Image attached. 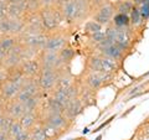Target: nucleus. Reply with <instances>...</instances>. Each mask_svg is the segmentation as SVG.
I'll return each mask as SVG.
<instances>
[{
  "mask_svg": "<svg viewBox=\"0 0 149 140\" xmlns=\"http://www.w3.org/2000/svg\"><path fill=\"white\" fill-rule=\"evenodd\" d=\"M120 68L122 63H119L114 60H112L106 56H102L98 53H91L86 57L85 61V72H103L108 74H117Z\"/></svg>",
  "mask_w": 149,
  "mask_h": 140,
  "instance_id": "obj_1",
  "label": "nucleus"
},
{
  "mask_svg": "<svg viewBox=\"0 0 149 140\" xmlns=\"http://www.w3.org/2000/svg\"><path fill=\"white\" fill-rule=\"evenodd\" d=\"M39 15L42 21L44 29L46 32H52L57 29H61L65 22L58 5L54 6H42L39 9Z\"/></svg>",
  "mask_w": 149,
  "mask_h": 140,
  "instance_id": "obj_2",
  "label": "nucleus"
},
{
  "mask_svg": "<svg viewBox=\"0 0 149 140\" xmlns=\"http://www.w3.org/2000/svg\"><path fill=\"white\" fill-rule=\"evenodd\" d=\"M114 78H116L114 74H108L103 72H83L80 81L83 86L97 92L102 89V88L112 85Z\"/></svg>",
  "mask_w": 149,
  "mask_h": 140,
  "instance_id": "obj_3",
  "label": "nucleus"
},
{
  "mask_svg": "<svg viewBox=\"0 0 149 140\" xmlns=\"http://www.w3.org/2000/svg\"><path fill=\"white\" fill-rule=\"evenodd\" d=\"M70 39H71V32L67 29H65V27L57 29L52 32H49L47 40H46L42 50L58 52L63 47H66L67 45H70Z\"/></svg>",
  "mask_w": 149,
  "mask_h": 140,
  "instance_id": "obj_4",
  "label": "nucleus"
},
{
  "mask_svg": "<svg viewBox=\"0 0 149 140\" xmlns=\"http://www.w3.org/2000/svg\"><path fill=\"white\" fill-rule=\"evenodd\" d=\"M47 34L45 31H34V30H24L20 35L17 36V41L21 45L27 46V47L42 50L45 42L47 40Z\"/></svg>",
  "mask_w": 149,
  "mask_h": 140,
  "instance_id": "obj_5",
  "label": "nucleus"
},
{
  "mask_svg": "<svg viewBox=\"0 0 149 140\" xmlns=\"http://www.w3.org/2000/svg\"><path fill=\"white\" fill-rule=\"evenodd\" d=\"M40 115H41L40 123L56 129L61 135L67 133L72 125V122H70L63 113H46V114L40 113Z\"/></svg>",
  "mask_w": 149,
  "mask_h": 140,
  "instance_id": "obj_6",
  "label": "nucleus"
},
{
  "mask_svg": "<svg viewBox=\"0 0 149 140\" xmlns=\"http://www.w3.org/2000/svg\"><path fill=\"white\" fill-rule=\"evenodd\" d=\"M58 73L60 71H56V69L41 68L36 81H37V85H39L41 92L46 97L50 96L54 92L56 87V82H57V78H58Z\"/></svg>",
  "mask_w": 149,
  "mask_h": 140,
  "instance_id": "obj_7",
  "label": "nucleus"
},
{
  "mask_svg": "<svg viewBox=\"0 0 149 140\" xmlns=\"http://www.w3.org/2000/svg\"><path fill=\"white\" fill-rule=\"evenodd\" d=\"M116 14V8L113 1H104L103 4H101L98 8H96L92 12L91 19L97 21L98 24H101L103 27H107L111 25L112 19H113Z\"/></svg>",
  "mask_w": 149,
  "mask_h": 140,
  "instance_id": "obj_8",
  "label": "nucleus"
},
{
  "mask_svg": "<svg viewBox=\"0 0 149 140\" xmlns=\"http://www.w3.org/2000/svg\"><path fill=\"white\" fill-rule=\"evenodd\" d=\"M25 30V21L24 19H13V17H4L0 19V35H11L19 36Z\"/></svg>",
  "mask_w": 149,
  "mask_h": 140,
  "instance_id": "obj_9",
  "label": "nucleus"
},
{
  "mask_svg": "<svg viewBox=\"0 0 149 140\" xmlns=\"http://www.w3.org/2000/svg\"><path fill=\"white\" fill-rule=\"evenodd\" d=\"M37 60L40 61L41 68H49V69H56V71H61L62 68L68 67V66H63V63L60 60L58 52H52V51H46V50H41Z\"/></svg>",
  "mask_w": 149,
  "mask_h": 140,
  "instance_id": "obj_10",
  "label": "nucleus"
},
{
  "mask_svg": "<svg viewBox=\"0 0 149 140\" xmlns=\"http://www.w3.org/2000/svg\"><path fill=\"white\" fill-rule=\"evenodd\" d=\"M32 97H42V98H46V96L42 92H41L39 85H37V81L36 78L34 79H27L26 83L24 86L21 87L20 92L17 93V96L15 99L21 102V103H24L25 100L30 99Z\"/></svg>",
  "mask_w": 149,
  "mask_h": 140,
  "instance_id": "obj_11",
  "label": "nucleus"
},
{
  "mask_svg": "<svg viewBox=\"0 0 149 140\" xmlns=\"http://www.w3.org/2000/svg\"><path fill=\"white\" fill-rule=\"evenodd\" d=\"M58 6L63 16L65 24H67L71 27L74 25H78V1L77 0H70V1Z\"/></svg>",
  "mask_w": 149,
  "mask_h": 140,
  "instance_id": "obj_12",
  "label": "nucleus"
},
{
  "mask_svg": "<svg viewBox=\"0 0 149 140\" xmlns=\"http://www.w3.org/2000/svg\"><path fill=\"white\" fill-rule=\"evenodd\" d=\"M21 49H22V45L20 42H17L5 55V57L1 60V66L8 68V69H14V68H16V67L20 66L21 62H22V58H21Z\"/></svg>",
  "mask_w": 149,
  "mask_h": 140,
  "instance_id": "obj_13",
  "label": "nucleus"
},
{
  "mask_svg": "<svg viewBox=\"0 0 149 140\" xmlns=\"http://www.w3.org/2000/svg\"><path fill=\"white\" fill-rule=\"evenodd\" d=\"M20 71L24 73V76L29 79H34L37 78L39 73L41 71V64L40 61L36 58H31V60H26V61H22L21 64L19 66Z\"/></svg>",
  "mask_w": 149,
  "mask_h": 140,
  "instance_id": "obj_14",
  "label": "nucleus"
},
{
  "mask_svg": "<svg viewBox=\"0 0 149 140\" xmlns=\"http://www.w3.org/2000/svg\"><path fill=\"white\" fill-rule=\"evenodd\" d=\"M83 109H85V107H83L82 102L80 100V98H74V99H71L67 103L66 108L63 110V114L70 122L73 123L77 116L80 114H82Z\"/></svg>",
  "mask_w": 149,
  "mask_h": 140,
  "instance_id": "obj_15",
  "label": "nucleus"
},
{
  "mask_svg": "<svg viewBox=\"0 0 149 140\" xmlns=\"http://www.w3.org/2000/svg\"><path fill=\"white\" fill-rule=\"evenodd\" d=\"M25 113L24 105L21 102H19L16 99H11V100H6L5 103V108H4V114L10 116V118L19 120L21 118V115Z\"/></svg>",
  "mask_w": 149,
  "mask_h": 140,
  "instance_id": "obj_16",
  "label": "nucleus"
},
{
  "mask_svg": "<svg viewBox=\"0 0 149 140\" xmlns=\"http://www.w3.org/2000/svg\"><path fill=\"white\" fill-rule=\"evenodd\" d=\"M40 120H41L40 110H37V112H25L21 115V118L19 119V122H20V124L25 130H31L36 124L40 123Z\"/></svg>",
  "mask_w": 149,
  "mask_h": 140,
  "instance_id": "obj_17",
  "label": "nucleus"
},
{
  "mask_svg": "<svg viewBox=\"0 0 149 140\" xmlns=\"http://www.w3.org/2000/svg\"><path fill=\"white\" fill-rule=\"evenodd\" d=\"M24 21H25V29L26 30L45 31L44 25H42V21H41V17L39 15V10L34 11V12H29L24 17Z\"/></svg>",
  "mask_w": 149,
  "mask_h": 140,
  "instance_id": "obj_18",
  "label": "nucleus"
},
{
  "mask_svg": "<svg viewBox=\"0 0 149 140\" xmlns=\"http://www.w3.org/2000/svg\"><path fill=\"white\" fill-rule=\"evenodd\" d=\"M20 89H21V87L19 85H16V83H14L11 81H8L5 85H3L0 87V96L5 100H11L16 98Z\"/></svg>",
  "mask_w": 149,
  "mask_h": 140,
  "instance_id": "obj_19",
  "label": "nucleus"
},
{
  "mask_svg": "<svg viewBox=\"0 0 149 140\" xmlns=\"http://www.w3.org/2000/svg\"><path fill=\"white\" fill-rule=\"evenodd\" d=\"M78 98H80V100L82 102L85 108L91 107V105H96V92L90 89V88L86 86H83L82 83L80 86V94H78Z\"/></svg>",
  "mask_w": 149,
  "mask_h": 140,
  "instance_id": "obj_20",
  "label": "nucleus"
},
{
  "mask_svg": "<svg viewBox=\"0 0 149 140\" xmlns=\"http://www.w3.org/2000/svg\"><path fill=\"white\" fill-rule=\"evenodd\" d=\"M17 42H19V41H17V36L4 35V36L0 37V60H3L4 57H5V55Z\"/></svg>",
  "mask_w": 149,
  "mask_h": 140,
  "instance_id": "obj_21",
  "label": "nucleus"
},
{
  "mask_svg": "<svg viewBox=\"0 0 149 140\" xmlns=\"http://www.w3.org/2000/svg\"><path fill=\"white\" fill-rule=\"evenodd\" d=\"M76 49H73L71 45H67L66 47H63L61 51H58V56H60V60L61 62L63 63V66H70L71 62L76 57Z\"/></svg>",
  "mask_w": 149,
  "mask_h": 140,
  "instance_id": "obj_22",
  "label": "nucleus"
},
{
  "mask_svg": "<svg viewBox=\"0 0 149 140\" xmlns=\"http://www.w3.org/2000/svg\"><path fill=\"white\" fill-rule=\"evenodd\" d=\"M111 25H113L117 29H127V27H130L129 15L122 14V12H116L113 19H112Z\"/></svg>",
  "mask_w": 149,
  "mask_h": 140,
  "instance_id": "obj_23",
  "label": "nucleus"
},
{
  "mask_svg": "<svg viewBox=\"0 0 149 140\" xmlns=\"http://www.w3.org/2000/svg\"><path fill=\"white\" fill-rule=\"evenodd\" d=\"M104 27L102 26L101 24H98L97 21L92 20V19H88L83 22V34L86 36H90V35H93V34H97L100 31H103Z\"/></svg>",
  "mask_w": 149,
  "mask_h": 140,
  "instance_id": "obj_24",
  "label": "nucleus"
},
{
  "mask_svg": "<svg viewBox=\"0 0 149 140\" xmlns=\"http://www.w3.org/2000/svg\"><path fill=\"white\" fill-rule=\"evenodd\" d=\"M129 20H130V26H132L133 29H136V30L143 27L144 22H146L144 21V19L142 17L141 12H139L138 8H136V6H134L132 9V11L129 12Z\"/></svg>",
  "mask_w": 149,
  "mask_h": 140,
  "instance_id": "obj_25",
  "label": "nucleus"
},
{
  "mask_svg": "<svg viewBox=\"0 0 149 140\" xmlns=\"http://www.w3.org/2000/svg\"><path fill=\"white\" fill-rule=\"evenodd\" d=\"M113 3H114L116 12H122V14L129 15V12L134 8V4L132 0H117V1H113Z\"/></svg>",
  "mask_w": 149,
  "mask_h": 140,
  "instance_id": "obj_26",
  "label": "nucleus"
},
{
  "mask_svg": "<svg viewBox=\"0 0 149 140\" xmlns=\"http://www.w3.org/2000/svg\"><path fill=\"white\" fill-rule=\"evenodd\" d=\"M104 40H106V31L104 30L97 32V34L87 36V42H88V45H90L91 47H95V46L100 45L102 41H104Z\"/></svg>",
  "mask_w": 149,
  "mask_h": 140,
  "instance_id": "obj_27",
  "label": "nucleus"
},
{
  "mask_svg": "<svg viewBox=\"0 0 149 140\" xmlns=\"http://www.w3.org/2000/svg\"><path fill=\"white\" fill-rule=\"evenodd\" d=\"M22 130H25V129L22 128V125L20 124V122H19V120H13V123H11V125H10V128H9L8 134H9V137L13 139L14 137H16L17 134H20Z\"/></svg>",
  "mask_w": 149,
  "mask_h": 140,
  "instance_id": "obj_28",
  "label": "nucleus"
},
{
  "mask_svg": "<svg viewBox=\"0 0 149 140\" xmlns=\"http://www.w3.org/2000/svg\"><path fill=\"white\" fill-rule=\"evenodd\" d=\"M136 8H138V10H139V12H141L142 17L144 19V21H148L149 20V5H148V4L142 3V4H139L138 6H136Z\"/></svg>",
  "mask_w": 149,
  "mask_h": 140,
  "instance_id": "obj_29",
  "label": "nucleus"
},
{
  "mask_svg": "<svg viewBox=\"0 0 149 140\" xmlns=\"http://www.w3.org/2000/svg\"><path fill=\"white\" fill-rule=\"evenodd\" d=\"M9 74H10V69L0 66V87L9 81Z\"/></svg>",
  "mask_w": 149,
  "mask_h": 140,
  "instance_id": "obj_30",
  "label": "nucleus"
},
{
  "mask_svg": "<svg viewBox=\"0 0 149 140\" xmlns=\"http://www.w3.org/2000/svg\"><path fill=\"white\" fill-rule=\"evenodd\" d=\"M11 140H31L30 130H22L20 134H17L16 137H14Z\"/></svg>",
  "mask_w": 149,
  "mask_h": 140,
  "instance_id": "obj_31",
  "label": "nucleus"
},
{
  "mask_svg": "<svg viewBox=\"0 0 149 140\" xmlns=\"http://www.w3.org/2000/svg\"><path fill=\"white\" fill-rule=\"evenodd\" d=\"M8 15V3L6 0H1L0 1V19L6 17Z\"/></svg>",
  "mask_w": 149,
  "mask_h": 140,
  "instance_id": "obj_32",
  "label": "nucleus"
},
{
  "mask_svg": "<svg viewBox=\"0 0 149 140\" xmlns=\"http://www.w3.org/2000/svg\"><path fill=\"white\" fill-rule=\"evenodd\" d=\"M26 1L29 3V6H30L31 12L37 11V10H39V9L41 8V6H40V0H26Z\"/></svg>",
  "mask_w": 149,
  "mask_h": 140,
  "instance_id": "obj_33",
  "label": "nucleus"
},
{
  "mask_svg": "<svg viewBox=\"0 0 149 140\" xmlns=\"http://www.w3.org/2000/svg\"><path fill=\"white\" fill-rule=\"evenodd\" d=\"M137 140H149V133L146 130H139L137 134Z\"/></svg>",
  "mask_w": 149,
  "mask_h": 140,
  "instance_id": "obj_34",
  "label": "nucleus"
},
{
  "mask_svg": "<svg viewBox=\"0 0 149 140\" xmlns=\"http://www.w3.org/2000/svg\"><path fill=\"white\" fill-rule=\"evenodd\" d=\"M57 0H40V6H54L56 5Z\"/></svg>",
  "mask_w": 149,
  "mask_h": 140,
  "instance_id": "obj_35",
  "label": "nucleus"
},
{
  "mask_svg": "<svg viewBox=\"0 0 149 140\" xmlns=\"http://www.w3.org/2000/svg\"><path fill=\"white\" fill-rule=\"evenodd\" d=\"M0 140H11V138L9 137V134L6 132H3V130H0Z\"/></svg>",
  "mask_w": 149,
  "mask_h": 140,
  "instance_id": "obj_36",
  "label": "nucleus"
},
{
  "mask_svg": "<svg viewBox=\"0 0 149 140\" xmlns=\"http://www.w3.org/2000/svg\"><path fill=\"white\" fill-rule=\"evenodd\" d=\"M5 103L6 100L4 99V98L0 96V113H4V108H5Z\"/></svg>",
  "mask_w": 149,
  "mask_h": 140,
  "instance_id": "obj_37",
  "label": "nucleus"
},
{
  "mask_svg": "<svg viewBox=\"0 0 149 140\" xmlns=\"http://www.w3.org/2000/svg\"><path fill=\"white\" fill-rule=\"evenodd\" d=\"M4 120H5V114H4V113H0V130H1V128H3Z\"/></svg>",
  "mask_w": 149,
  "mask_h": 140,
  "instance_id": "obj_38",
  "label": "nucleus"
},
{
  "mask_svg": "<svg viewBox=\"0 0 149 140\" xmlns=\"http://www.w3.org/2000/svg\"><path fill=\"white\" fill-rule=\"evenodd\" d=\"M20 1H22V0H6L8 4H17V3H20Z\"/></svg>",
  "mask_w": 149,
  "mask_h": 140,
  "instance_id": "obj_39",
  "label": "nucleus"
},
{
  "mask_svg": "<svg viewBox=\"0 0 149 140\" xmlns=\"http://www.w3.org/2000/svg\"><path fill=\"white\" fill-rule=\"evenodd\" d=\"M70 1V0H57V3H56V5H62V4Z\"/></svg>",
  "mask_w": 149,
  "mask_h": 140,
  "instance_id": "obj_40",
  "label": "nucleus"
},
{
  "mask_svg": "<svg viewBox=\"0 0 149 140\" xmlns=\"http://www.w3.org/2000/svg\"><path fill=\"white\" fill-rule=\"evenodd\" d=\"M0 66H1V60H0Z\"/></svg>",
  "mask_w": 149,
  "mask_h": 140,
  "instance_id": "obj_41",
  "label": "nucleus"
},
{
  "mask_svg": "<svg viewBox=\"0 0 149 140\" xmlns=\"http://www.w3.org/2000/svg\"><path fill=\"white\" fill-rule=\"evenodd\" d=\"M107 1H109V0H107Z\"/></svg>",
  "mask_w": 149,
  "mask_h": 140,
  "instance_id": "obj_42",
  "label": "nucleus"
},
{
  "mask_svg": "<svg viewBox=\"0 0 149 140\" xmlns=\"http://www.w3.org/2000/svg\"><path fill=\"white\" fill-rule=\"evenodd\" d=\"M0 37H1V35H0Z\"/></svg>",
  "mask_w": 149,
  "mask_h": 140,
  "instance_id": "obj_43",
  "label": "nucleus"
},
{
  "mask_svg": "<svg viewBox=\"0 0 149 140\" xmlns=\"http://www.w3.org/2000/svg\"><path fill=\"white\" fill-rule=\"evenodd\" d=\"M0 1H1V0H0Z\"/></svg>",
  "mask_w": 149,
  "mask_h": 140,
  "instance_id": "obj_44",
  "label": "nucleus"
}]
</instances>
